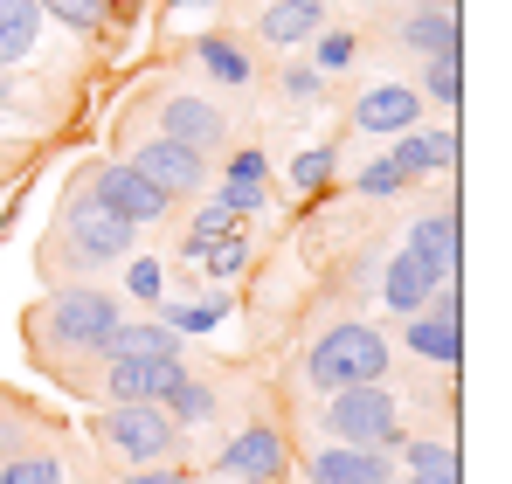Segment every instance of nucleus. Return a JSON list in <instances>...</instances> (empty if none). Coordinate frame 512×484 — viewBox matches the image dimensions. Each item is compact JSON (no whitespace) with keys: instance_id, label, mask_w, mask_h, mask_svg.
I'll list each match as a JSON object with an SVG mask.
<instances>
[{"instance_id":"nucleus-1","label":"nucleus","mask_w":512,"mask_h":484,"mask_svg":"<svg viewBox=\"0 0 512 484\" xmlns=\"http://www.w3.org/2000/svg\"><path fill=\"white\" fill-rule=\"evenodd\" d=\"M305 374H312V388H326V395H340V388H374V381L388 374V339H381L374 325H333V332L312 346Z\"/></svg>"},{"instance_id":"nucleus-2","label":"nucleus","mask_w":512,"mask_h":484,"mask_svg":"<svg viewBox=\"0 0 512 484\" xmlns=\"http://www.w3.org/2000/svg\"><path fill=\"white\" fill-rule=\"evenodd\" d=\"M326 429H333V443H353V450H388V443H402V408L381 381L374 388H340L333 408H326Z\"/></svg>"},{"instance_id":"nucleus-3","label":"nucleus","mask_w":512,"mask_h":484,"mask_svg":"<svg viewBox=\"0 0 512 484\" xmlns=\"http://www.w3.org/2000/svg\"><path fill=\"white\" fill-rule=\"evenodd\" d=\"M90 187H97L90 201H97L104 215H118L125 229H146V222H160V215L173 208V201L153 187V180H146V173H139V166H104Z\"/></svg>"},{"instance_id":"nucleus-4","label":"nucleus","mask_w":512,"mask_h":484,"mask_svg":"<svg viewBox=\"0 0 512 484\" xmlns=\"http://www.w3.org/2000/svg\"><path fill=\"white\" fill-rule=\"evenodd\" d=\"M97 436H104V443H118V450H125V457H139V464H153V457H167V450H173V422L153 402L111 408V415L97 422Z\"/></svg>"},{"instance_id":"nucleus-5","label":"nucleus","mask_w":512,"mask_h":484,"mask_svg":"<svg viewBox=\"0 0 512 484\" xmlns=\"http://www.w3.org/2000/svg\"><path fill=\"white\" fill-rule=\"evenodd\" d=\"M111 325H118V298H111V291H90V284L84 291H63V298L49 305V332L70 339V346H97Z\"/></svg>"},{"instance_id":"nucleus-6","label":"nucleus","mask_w":512,"mask_h":484,"mask_svg":"<svg viewBox=\"0 0 512 484\" xmlns=\"http://www.w3.org/2000/svg\"><path fill=\"white\" fill-rule=\"evenodd\" d=\"M132 166H139L167 201H173V194H201V187H208V160H201L194 146H180V139H153V146H139V160H132Z\"/></svg>"},{"instance_id":"nucleus-7","label":"nucleus","mask_w":512,"mask_h":484,"mask_svg":"<svg viewBox=\"0 0 512 484\" xmlns=\"http://www.w3.org/2000/svg\"><path fill=\"white\" fill-rule=\"evenodd\" d=\"M187 374H180V353H146V360H111V395L118 402H167L173 388H180Z\"/></svg>"},{"instance_id":"nucleus-8","label":"nucleus","mask_w":512,"mask_h":484,"mask_svg":"<svg viewBox=\"0 0 512 484\" xmlns=\"http://www.w3.org/2000/svg\"><path fill=\"white\" fill-rule=\"evenodd\" d=\"M457 312H464V298H457V291H443V298H436V312H416V319H409V353H423V360H436V367H450V360L464 353Z\"/></svg>"},{"instance_id":"nucleus-9","label":"nucleus","mask_w":512,"mask_h":484,"mask_svg":"<svg viewBox=\"0 0 512 484\" xmlns=\"http://www.w3.org/2000/svg\"><path fill=\"white\" fill-rule=\"evenodd\" d=\"M222 471H229V478H250V484H270L277 471H284V436H277V429H263V422L243 429V436L222 450Z\"/></svg>"},{"instance_id":"nucleus-10","label":"nucleus","mask_w":512,"mask_h":484,"mask_svg":"<svg viewBox=\"0 0 512 484\" xmlns=\"http://www.w3.org/2000/svg\"><path fill=\"white\" fill-rule=\"evenodd\" d=\"M416 118H423V97L402 90V83H381V90H367L353 104V125L360 132H416Z\"/></svg>"},{"instance_id":"nucleus-11","label":"nucleus","mask_w":512,"mask_h":484,"mask_svg":"<svg viewBox=\"0 0 512 484\" xmlns=\"http://www.w3.org/2000/svg\"><path fill=\"white\" fill-rule=\"evenodd\" d=\"M70 242H77V256L111 263V256H125V249H132V229H125L118 215H104L97 201H77V208H70Z\"/></svg>"},{"instance_id":"nucleus-12","label":"nucleus","mask_w":512,"mask_h":484,"mask_svg":"<svg viewBox=\"0 0 512 484\" xmlns=\"http://www.w3.org/2000/svg\"><path fill=\"white\" fill-rule=\"evenodd\" d=\"M312 484H388V450L326 443V450L312 457Z\"/></svg>"},{"instance_id":"nucleus-13","label":"nucleus","mask_w":512,"mask_h":484,"mask_svg":"<svg viewBox=\"0 0 512 484\" xmlns=\"http://www.w3.org/2000/svg\"><path fill=\"white\" fill-rule=\"evenodd\" d=\"M160 139H180V146H215L222 139V111L208 104V97H167L160 104Z\"/></svg>"},{"instance_id":"nucleus-14","label":"nucleus","mask_w":512,"mask_h":484,"mask_svg":"<svg viewBox=\"0 0 512 484\" xmlns=\"http://www.w3.org/2000/svg\"><path fill=\"white\" fill-rule=\"evenodd\" d=\"M409 256L429 270V284H443L450 270H457V208H443V215H423L416 229H409Z\"/></svg>"},{"instance_id":"nucleus-15","label":"nucleus","mask_w":512,"mask_h":484,"mask_svg":"<svg viewBox=\"0 0 512 484\" xmlns=\"http://www.w3.org/2000/svg\"><path fill=\"white\" fill-rule=\"evenodd\" d=\"M90 353H104V360H146V353H180V332L167 325H111Z\"/></svg>"},{"instance_id":"nucleus-16","label":"nucleus","mask_w":512,"mask_h":484,"mask_svg":"<svg viewBox=\"0 0 512 484\" xmlns=\"http://www.w3.org/2000/svg\"><path fill=\"white\" fill-rule=\"evenodd\" d=\"M381 291H388V305H395L402 319H416V312L429 305V291H436V284H429V270H423V263H416V256L402 249V256L388 263V277H381Z\"/></svg>"},{"instance_id":"nucleus-17","label":"nucleus","mask_w":512,"mask_h":484,"mask_svg":"<svg viewBox=\"0 0 512 484\" xmlns=\"http://www.w3.org/2000/svg\"><path fill=\"white\" fill-rule=\"evenodd\" d=\"M42 35V7L35 0H0V63H21Z\"/></svg>"},{"instance_id":"nucleus-18","label":"nucleus","mask_w":512,"mask_h":484,"mask_svg":"<svg viewBox=\"0 0 512 484\" xmlns=\"http://www.w3.org/2000/svg\"><path fill=\"white\" fill-rule=\"evenodd\" d=\"M319 21H326L319 0H277L263 14V42H305V35H319Z\"/></svg>"},{"instance_id":"nucleus-19","label":"nucleus","mask_w":512,"mask_h":484,"mask_svg":"<svg viewBox=\"0 0 512 484\" xmlns=\"http://www.w3.org/2000/svg\"><path fill=\"white\" fill-rule=\"evenodd\" d=\"M402 42H409V49H423V56H457V14H450V7H436V14H409V21H402Z\"/></svg>"},{"instance_id":"nucleus-20","label":"nucleus","mask_w":512,"mask_h":484,"mask_svg":"<svg viewBox=\"0 0 512 484\" xmlns=\"http://www.w3.org/2000/svg\"><path fill=\"white\" fill-rule=\"evenodd\" d=\"M388 160L402 166V173H429V166H450V160H457V139H450V132H409Z\"/></svg>"},{"instance_id":"nucleus-21","label":"nucleus","mask_w":512,"mask_h":484,"mask_svg":"<svg viewBox=\"0 0 512 484\" xmlns=\"http://www.w3.org/2000/svg\"><path fill=\"white\" fill-rule=\"evenodd\" d=\"M0 484H63V464L49 450H21V457L0 464Z\"/></svg>"},{"instance_id":"nucleus-22","label":"nucleus","mask_w":512,"mask_h":484,"mask_svg":"<svg viewBox=\"0 0 512 484\" xmlns=\"http://www.w3.org/2000/svg\"><path fill=\"white\" fill-rule=\"evenodd\" d=\"M222 312H229L222 298H194V305H167L160 325H167V332H208V325H222Z\"/></svg>"},{"instance_id":"nucleus-23","label":"nucleus","mask_w":512,"mask_h":484,"mask_svg":"<svg viewBox=\"0 0 512 484\" xmlns=\"http://www.w3.org/2000/svg\"><path fill=\"white\" fill-rule=\"evenodd\" d=\"M201 63H208V77H215V83H250L243 49H229V42H201Z\"/></svg>"},{"instance_id":"nucleus-24","label":"nucleus","mask_w":512,"mask_h":484,"mask_svg":"<svg viewBox=\"0 0 512 484\" xmlns=\"http://www.w3.org/2000/svg\"><path fill=\"white\" fill-rule=\"evenodd\" d=\"M160 408H173L180 422H208V415H215V395H208L201 381H180V388H173V395H167Z\"/></svg>"},{"instance_id":"nucleus-25","label":"nucleus","mask_w":512,"mask_h":484,"mask_svg":"<svg viewBox=\"0 0 512 484\" xmlns=\"http://www.w3.org/2000/svg\"><path fill=\"white\" fill-rule=\"evenodd\" d=\"M250 263V236H222V242H208V270L215 277H236Z\"/></svg>"},{"instance_id":"nucleus-26","label":"nucleus","mask_w":512,"mask_h":484,"mask_svg":"<svg viewBox=\"0 0 512 484\" xmlns=\"http://www.w3.org/2000/svg\"><path fill=\"white\" fill-rule=\"evenodd\" d=\"M429 90H436L443 104H457V97H464V63H457V56H429Z\"/></svg>"},{"instance_id":"nucleus-27","label":"nucleus","mask_w":512,"mask_h":484,"mask_svg":"<svg viewBox=\"0 0 512 484\" xmlns=\"http://www.w3.org/2000/svg\"><path fill=\"white\" fill-rule=\"evenodd\" d=\"M402 180H409V173H402L395 160H374L367 173H360V194H402Z\"/></svg>"},{"instance_id":"nucleus-28","label":"nucleus","mask_w":512,"mask_h":484,"mask_svg":"<svg viewBox=\"0 0 512 484\" xmlns=\"http://www.w3.org/2000/svg\"><path fill=\"white\" fill-rule=\"evenodd\" d=\"M222 208H229V215L263 208V180H222Z\"/></svg>"},{"instance_id":"nucleus-29","label":"nucleus","mask_w":512,"mask_h":484,"mask_svg":"<svg viewBox=\"0 0 512 484\" xmlns=\"http://www.w3.org/2000/svg\"><path fill=\"white\" fill-rule=\"evenodd\" d=\"M326 173H333V153H326V146L291 160V180H298V187H326Z\"/></svg>"},{"instance_id":"nucleus-30","label":"nucleus","mask_w":512,"mask_h":484,"mask_svg":"<svg viewBox=\"0 0 512 484\" xmlns=\"http://www.w3.org/2000/svg\"><path fill=\"white\" fill-rule=\"evenodd\" d=\"M35 7H49V14L70 21V28H97V0H35Z\"/></svg>"},{"instance_id":"nucleus-31","label":"nucleus","mask_w":512,"mask_h":484,"mask_svg":"<svg viewBox=\"0 0 512 484\" xmlns=\"http://www.w3.org/2000/svg\"><path fill=\"white\" fill-rule=\"evenodd\" d=\"M346 56H353L346 35H326V42H319V63H326V70H346Z\"/></svg>"},{"instance_id":"nucleus-32","label":"nucleus","mask_w":512,"mask_h":484,"mask_svg":"<svg viewBox=\"0 0 512 484\" xmlns=\"http://www.w3.org/2000/svg\"><path fill=\"white\" fill-rule=\"evenodd\" d=\"M284 90L291 97H312V90H326V77L319 70H284Z\"/></svg>"},{"instance_id":"nucleus-33","label":"nucleus","mask_w":512,"mask_h":484,"mask_svg":"<svg viewBox=\"0 0 512 484\" xmlns=\"http://www.w3.org/2000/svg\"><path fill=\"white\" fill-rule=\"evenodd\" d=\"M132 291L139 298H160V263H132Z\"/></svg>"},{"instance_id":"nucleus-34","label":"nucleus","mask_w":512,"mask_h":484,"mask_svg":"<svg viewBox=\"0 0 512 484\" xmlns=\"http://www.w3.org/2000/svg\"><path fill=\"white\" fill-rule=\"evenodd\" d=\"M263 173H270L263 153H236V160H229V180H263Z\"/></svg>"},{"instance_id":"nucleus-35","label":"nucleus","mask_w":512,"mask_h":484,"mask_svg":"<svg viewBox=\"0 0 512 484\" xmlns=\"http://www.w3.org/2000/svg\"><path fill=\"white\" fill-rule=\"evenodd\" d=\"M118 484H187L180 471H139V478H118Z\"/></svg>"},{"instance_id":"nucleus-36","label":"nucleus","mask_w":512,"mask_h":484,"mask_svg":"<svg viewBox=\"0 0 512 484\" xmlns=\"http://www.w3.org/2000/svg\"><path fill=\"white\" fill-rule=\"evenodd\" d=\"M416 484H457V464H436V471H416Z\"/></svg>"}]
</instances>
